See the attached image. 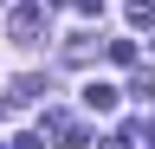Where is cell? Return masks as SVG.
Returning a JSON list of instances; mask_svg holds the SVG:
<instances>
[{"label":"cell","mask_w":155,"mask_h":149,"mask_svg":"<svg viewBox=\"0 0 155 149\" xmlns=\"http://www.w3.org/2000/svg\"><path fill=\"white\" fill-rule=\"evenodd\" d=\"M7 26H13V39H32V32H39V26H45V0H19V7H13V20H7Z\"/></svg>","instance_id":"6da1fadb"},{"label":"cell","mask_w":155,"mask_h":149,"mask_svg":"<svg viewBox=\"0 0 155 149\" xmlns=\"http://www.w3.org/2000/svg\"><path fill=\"white\" fill-rule=\"evenodd\" d=\"M84 110H116V84L91 78V84H84Z\"/></svg>","instance_id":"7a4b0ae2"},{"label":"cell","mask_w":155,"mask_h":149,"mask_svg":"<svg viewBox=\"0 0 155 149\" xmlns=\"http://www.w3.org/2000/svg\"><path fill=\"white\" fill-rule=\"evenodd\" d=\"M129 97L136 104H155V71H136V78H129Z\"/></svg>","instance_id":"3957f363"},{"label":"cell","mask_w":155,"mask_h":149,"mask_svg":"<svg viewBox=\"0 0 155 149\" xmlns=\"http://www.w3.org/2000/svg\"><path fill=\"white\" fill-rule=\"evenodd\" d=\"M32 97H45V78H19L13 84V104H32Z\"/></svg>","instance_id":"277c9868"},{"label":"cell","mask_w":155,"mask_h":149,"mask_svg":"<svg viewBox=\"0 0 155 149\" xmlns=\"http://www.w3.org/2000/svg\"><path fill=\"white\" fill-rule=\"evenodd\" d=\"M110 59L116 65H136V39H110Z\"/></svg>","instance_id":"5b68a950"},{"label":"cell","mask_w":155,"mask_h":149,"mask_svg":"<svg viewBox=\"0 0 155 149\" xmlns=\"http://www.w3.org/2000/svg\"><path fill=\"white\" fill-rule=\"evenodd\" d=\"M13 149H52V143H45V130H26V136H13Z\"/></svg>","instance_id":"8992f818"},{"label":"cell","mask_w":155,"mask_h":149,"mask_svg":"<svg viewBox=\"0 0 155 149\" xmlns=\"http://www.w3.org/2000/svg\"><path fill=\"white\" fill-rule=\"evenodd\" d=\"M104 149H136V130H110V136H104Z\"/></svg>","instance_id":"52a82bcc"},{"label":"cell","mask_w":155,"mask_h":149,"mask_svg":"<svg viewBox=\"0 0 155 149\" xmlns=\"http://www.w3.org/2000/svg\"><path fill=\"white\" fill-rule=\"evenodd\" d=\"M136 143H142V149H155V123H149V130H142V136H136Z\"/></svg>","instance_id":"ba28073f"},{"label":"cell","mask_w":155,"mask_h":149,"mask_svg":"<svg viewBox=\"0 0 155 149\" xmlns=\"http://www.w3.org/2000/svg\"><path fill=\"white\" fill-rule=\"evenodd\" d=\"M45 7H71V0H45Z\"/></svg>","instance_id":"9c48e42d"},{"label":"cell","mask_w":155,"mask_h":149,"mask_svg":"<svg viewBox=\"0 0 155 149\" xmlns=\"http://www.w3.org/2000/svg\"><path fill=\"white\" fill-rule=\"evenodd\" d=\"M149 13H155V0H149Z\"/></svg>","instance_id":"30bf717a"}]
</instances>
